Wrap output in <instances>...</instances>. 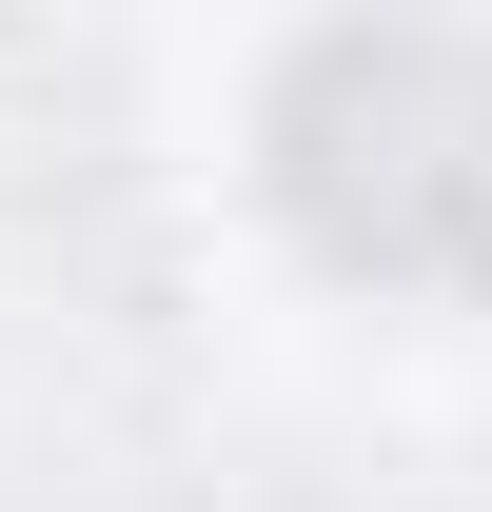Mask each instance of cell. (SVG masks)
Segmentation results:
<instances>
[{"mask_svg":"<svg viewBox=\"0 0 492 512\" xmlns=\"http://www.w3.org/2000/svg\"><path fill=\"white\" fill-rule=\"evenodd\" d=\"M276 197L374 296H492V40L473 20H335L276 79Z\"/></svg>","mask_w":492,"mask_h":512,"instance_id":"1","label":"cell"}]
</instances>
